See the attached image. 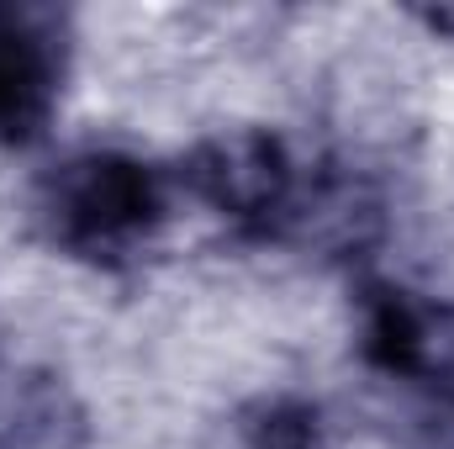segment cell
Here are the masks:
<instances>
[{"label":"cell","mask_w":454,"mask_h":449,"mask_svg":"<svg viewBox=\"0 0 454 449\" xmlns=\"http://www.w3.org/2000/svg\"><path fill=\"white\" fill-rule=\"evenodd\" d=\"M207 449H328L323 413L296 391H270L238 402L227 418L212 423Z\"/></svg>","instance_id":"6"},{"label":"cell","mask_w":454,"mask_h":449,"mask_svg":"<svg viewBox=\"0 0 454 449\" xmlns=\"http://www.w3.org/2000/svg\"><path fill=\"white\" fill-rule=\"evenodd\" d=\"M169 175L180 196L217 212L248 243L364 259L386 232V201L359 169L307 159L270 127L201 138Z\"/></svg>","instance_id":"1"},{"label":"cell","mask_w":454,"mask_h":449,"mask_svg":"<svg viewBox=\"0 0 454 449\" xmlns=\"http://www.w3.org/2000/svg\"><path fill=\"white\" fill-rule=\"evenodd\" d=\"M90 413L59 370L0 354V449H90Z\"/></svg>","instance_id":"5"},{"label":"cell","mask_w":454,"mask_h":449,"mask_svg":"<svg viewBox=\"0 0 454 449\" xmlns=\"http://www.w3.org/2000/svg\"><path fill=\"white\" fill-rule=\"evenodd\" d=\"M175 196V175L127 148H74L43 169L32 217L59 254L116 270L159 243Z\"/></svg>","instance_id":"2"},{"label":"cell","mask_w":454,"mask_h":449,"mask_svg":"<svg viewBox=\"0 0 454 449\" xmlns=\"http://www.w3.org/2000/svg\"><path fill=\"white\" fill-rule=\"evenodd\" d=\"M359 359L375 381H407L454 397V302H418L402 286H359Z\"/></svg>","instance_id":"4"},{"label":"cell","mask_w":454,"mask_h":449,"mask_svg":"<svg viewBox=\"0 0 454 449\" xmlns=\"http://www.w3.org/2000/svg\"><path fill=\"white\" fill-rule=\"evenodd\" d=\"M74 27L59 5L0 0V143L27 148L48 132L69 80Z\"/></svg>","instance_id":"3"}]
</instances>
